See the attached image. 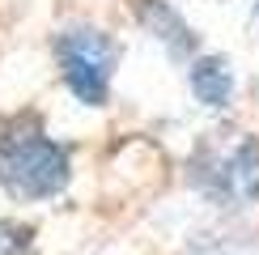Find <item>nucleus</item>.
I'll use <instances>...</instances> for the list:
<instances>
[{
  "instance_id": "39448f33",
  "label": "nucleus",
  "mask_w": 259,
  "mask_h": 255,
  "mask_svg": "<svg viewBox=\"0 0 259 255\" xmlns=\"http://www.w3.org/2000/svg\"><path fill=\"white\" fill-rule=\"evenodd\" d=\"M187 90H191V102L204 106V111H230L234 98H238L234 60L221 56V51H200V56H191L187 60Z\"/></svg>"
},
{
  "instance_id": "423d86ee",
  "label": "nucleus",
  "mask_w": 259,
  "mask_h": 255,
  "mask_svg": "<svg viewBox=\"0 0 259 255\" xmlns=\"http://www.w3.org/2000/svg\"><path fill=\"white\" fill-rule=\"evenodd\" d=\"M30 238H34V230H30L26 221L0 217V255H21V251H30Z\"/></svg>"
},
{
  "instance_id": "f03ea898",
  "label": "nucleus",
  "mask_w": 259,
  "mask_h": 255,
  "mask_svg": "<svg viewBox=\"0 0 259 255\" xmlns=\"http://www.w3.org/2000/svg\"><path fill=\"white\" fill-rule=\"evenodd\" d=\"M51 60H56V77L81 106H106L111 102V85L123 60V42L106 26L94 21H72L56 30L51 38Z\"/></svg>"
},
{
  "instance_id": "7ed1b4c3",
  "label": "nucleus",
  "mask_w": 259,
  "mask_h": 255,
  "mask_svg": "<svg viewBox=\"0 0 259 255\" xmlns=\"http://www.w3.org/2000/svg\"><path fill=\"white\" fill-rule=\"evenodd\" d=\"M191 183L212 204H234V208L259 204V136L208 132L191 153Z\"/></svg>"
},
{
  "instance_id": "f257e3e1",
  "label": "nucleus",
  "mask_w": 259,
  "mask_h": 255,
  "mask_svg": "<svg viewBox=\"0 0 259 255\" xmlns=\"http://www.w3.org/2000/svg\"><path fill=\"white\" fill-rule=\"evenodd\" d=\"M72 183V149L34 111L0 115V191L13 204H47Z\"/></svg>"
},
{
  "instance_id": "20e7f679",
  "label": "nucleus",
  "mask_w": 259,
  "mask_h": 255,
  "mask_svg": "<svg viewBox=\"0 0 259 255\" xmlns=\"http://www.w3.org/2000/svg\"><path fill=\"white\" fill-rule=\"evenodd\" d=\"M127 5H132L136 26L145 30L170 60L187 64L191 56H200V34H196V26L183 17V9L175 0H127Z\"/></svg>"
}]
</instances>
